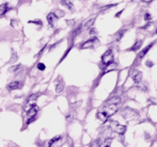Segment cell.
I'll return each mask as SVG.
<instances>
[{"instance_id": "6da1fadb", "label": "cell", "mask_w": 157, "mask_h": 147, "mask_svg": "<svg viewBox=\"0 0 157 147\" xmlns=\"http://www.w3.org/2000/svg\"><path fill=\"white\" fill-rule=\"evenodd\" d=\"M117 106L118 105L108 103L107 101L106 103L100 109V111L97 112V117L102 122H106L111 116H112L114 113L117 112L118 110Z\"/></svg>"}, {"instance_id": "7a4b0ae2", "label": "cell", "mask_w": 157, "mask_h": 147, "mask_svg": "<svg viewBox=\"0 0 157 147\" xmlns=\"http://www.w3.org/2000/svg\"><path fill=\"white\" fill-rule=\"evenodd\" d=\"M110 128L111 129V131H113L116 133L119 134V135H123L126 131V126L121 125L119 122H117L116 121H111Z\"/></svg>"}, {"instance_id": "3957f363", "label": "cell", "mask_w": 157, "mask_h": 147, "mask_svg": "<svg viewBox=\"0 0 157 147\" xmlns=\"http://www.w3.org/2000/svg\"><path fill=\"white\" fill-rule=\"evenodd\" d=\"M122 116L127 121H130V120H136L138 117L139 114L135 110L126 107L122 111Z\"/></svg>"}, {"instance_id": "277c9868", "label": "cell", "mask_w": 157, "mask_h": 147, "mask_svg": "<svg viewBox=\"0 0 157 147\" xmlns=\"http://www.w3.org/2000/svg\"><path fill=\"white\" fill-rule=\"evenodd\" d=\"M101 60H102V63L105 65H108L110 64L113 63L114 62V56H113L112 50H107L101 57Z\"/></svg>"}, {"instance_id": "5b68a950", "label": "cell", "mask_w": 157, "mask_h": 147, "mask_svg": "<svg viewBox=\"0 0 157 147\" xmlns=\"http://www.w3.org/2000/svg\"><path fill=\"white\" fill-rule=\"evenodd\" d=\"M130 76L136 84H140L142 80V73L138 70H132L130 74Z\"/></svg>"}, {"instance_id": "8992f818", "label": "cell", "mask_w": 157, "mask_h": 147, "mask_svg": "<svg viewBox=\"0 0 157 147\" xmlns=\"http://www.w3.org/2000/svg\"><path fill=\"white\" fill-rule=\"evenodd\" d=\"M29 113H28V117H29V121H28V124H29L31 121H33V120L34 119L37 113L38 112V107L36 105H33L30 109H29Z\"/></svg>"}, {"instance_id": "52a82bcc", "label": "cell", "mask_w": 157, "mask_h": 147, "mask_svg": "<svg viewBox=\"0 0 157 147\" xmlns=\"http://www.w3.org/2000/svg\"><path fill=\"white\" fill-rule=\"evenodd\" d=\"M37 98V94H33L27 99V103H26V107H25V111H29V109L33 107V105H35V102Z\"/></svg>"}, {"instance_id": "ba28073f", "label": "cell", "mask_w": 157, "mask_h": 147, "mask_svg": "<svg viewBox=\"0 0 157 147\" xmlns=\"http://www.w3.org/2000/svg\"><path fill=\"white\" fill-rule=\"evenodd\" d=\"M62 146V137L56 136L49 141L48 147H61Z\"/></svg>"}, {"instance_id": "9c48e42d", "label": "cell", "mask_w": 157, "mask_h": 147, "mask_svg": "<svg viewBox=\"0 0 157 147\" xmlns=\"http://www.w3.org/2000/svg\"><path fill=\"white\" fill-rule=\"evenodd\" d=\"M96 41H97V39L96 37H95V38H92V39H89V40H87L86 42H85L82 45L81 48H82V49H87V48H90V47L92 46L94 42H96Z\"/></svg>"}, {"instance_id": "30bf717a", "label": "cell", "mask_w": 157, "mask_h": 147, "mask_svg": "<svg viewBox=\"0 0 157 147\" xmlns=\"http://www.w3.org/2000/svg\"><path fill=\"white\" fill-rule=\"evenodd\" d=\"M47 19H48V23L50 24L52 27H53L54 24H55V22H56V21L57 20V16L55 13H49L48 15Z\"/></svg>"}, {"instance_id": "8fae6325", "label": "cell", "mask_w": 157, "mask_h": 147, "mask_svg": "<svg viewBox=\"0 0 157 147\" xmlns=\"http://www.w3.org/2000/svg\"><path fill=\"white\" fill-rule=\"evenodd\" d=\"M9 10V7H8V3H5L0 5V16H3L7 13Z\"/></svg>"}, {"instance_id": "7c38bea8", "label": "cell", "mask_w": 157, "mask_h": 147, "mask_svg": "<svg viewBox=\"0 0 157 147\" xmlns=\"http://www.w3.org/2000/svg\"><path fill=\"white\" fill-rule=\"evenodd\" d=\"M108 103H113V104H116V105H119L121 103H122V99L120 97L118 96H115V97H112L109 100H107Z\"/></svg>"}, {"instance_id": "4fadbf2b", "label": "cell", "mask_w": 157, "mask_h": 147, "mask_svg": "<svg viewBox=\"0 0 157 147\" xmlns=\"http://www.w3.org/2000/svg\"><path fill=\"white\" fill-rule=\"evenodd\" d=\"M18 86H19V82L18 81H13V82H11V83L7 84V89H9V90H14V89H18Z\"/></svg>"}, {"instance_id": "5bb4252c", "label": "cell", "mask_w": 157, "mask_h": 147, "mask_svg": "<svg viewBox=\"0 0 157 147\" xmlns=\"http://www.w3.org/2000/svg\"><path fill=\"white\" fill-rule=\"evenodd\" d=\"M153 44H154V43H152V44H150V45H149V46H146V47H145V49L142 50H141V52H140V54H139V56H138V57H139V58H140V59H142L143 57H144V56H145V55H146V53H147V52H148V51H149V50H150V48H151V47H152V46H153Z\"/></svg>"}, {"instance_id": "9a60e30c", "label": "cell", "mask_w": 157, "mask_h": 147, "mask_svg": "<svg viewBox=\"0 0 157 147\" xmlns=\"http://www.w3.org/2000/svg\"><path fill=\"white\" fill-rule=\"evenodd\" d=\"M141 45H142V42H141V41H137V42H136V43L132 46V47L129 49V50H131V51L137 50H139L140 48H141Z\"/></svg>"}, {"instance_id": "2e32d148", "label": "cell", "mask_w": 157, "mask_h": 147, "mask_svg": "<svg viewBox=\"0 0 157 147\" xmlns=\"http://www.w3.org/2000/svg\"><path fill=\"white\" fill-rule=\"evenodd\" d=\"M61 3L63 5L67 7L69 9H73V5L71 3V0H61Z\"/></svg>"}, {"instance_id": "e0dca14e", "label": "cell", "mask_w": 157, "mask_h": 147, "mask_svg": "<svg viewBox=\"0 0 157 147\" xmlns=\"http://www.w3.org/2000/svg\"><path fill=\"white\" fill-rule=\"evenodd\" d=\"M101 143H102L101 140L100 138H98V139H97V140H95L94 141H92V143L90 145V146L89 147H101Z\"/></svg>"}, {"instance_id": "ac0fdd59", "label": "cell", "mask_w": 157, "mask_h": 147, "mask_svg": "<svg viewBox=\"0 0 157 147\" xmlns=\"http://www.w3.org/2000/svg\"><path fill=\"white\" fill-rule=\"evenodd\" d=\"M94 21H95V19H94V18L88 20V21H86V23H85V25H84V28H86V29L91 28V27H92V26L93 25V23H94Z\"/></svg>"}, {"instance_id": "d6986e66", "label": "cell", "mask_w": 157, "mask_h": 147, "mask_svg": "<svg viewBox=\"0 0 157 147\" xmlns=\"http://www.w3.org/2000/svg\"><path fill=\"white\" fill-rule=\"evenodd\" d=\"M64 89V85L63 84H57V86H56V92H57V93H61V92L63 91Z\"/></svg>"}, {"instance_id": "ffe728a7", "label": "cell", "mask_w": 157, "mask_h": 147, "mask_svg": "<svg viewBox=\"0 0 157 147\" xmlns=\"http://www.w3.org/2000/svg\"><path fill=\"white\" fill-rule=\"evenodd\" d=\"M21 66H22L21 64H18V65H15V66H13V67H11V68L8 70V71H10V72H14V71H16L17 70H18V69H19Z\"/></svg>"}, {"instance_id": "44dd1931", "label": "cell", "mask_w": 157, "mask_h": 147, "mask_svg": "<svg viewBox=\"0 0 157 147\" xmlns=\"http://www.w3.org/2000/svg\"><path fill=\"white\" fill-rule=\"evenodd\" d=\"M29 23H34L36 25H38V26H42L43 25V22L42 21H40V20H35V21H29Z\"/></svg>"}, {"instance_id": "7402d4cb", "label": "cell", "mask_w": 157, "mask_h": 147, "mask_svg": "<svg viewBox=\"0 0 157 147\" xmlns=\"http://www.w3.org/2000/svg\"><path fill=\"white\" fill-rule=\"evenodd\" d=\"M37 69L39 70H44L46 69V65L43 63H39L37 64Z\"/></svg>"}, {"instance_id": "603a6c76", "label": "cell", "mask_w": 157, "mask_h": 147, "mask_svg": "<svg viewBox=\"0 0 157 147\" xmlns=\"http://www.w3.org/2000/svg\"><path fill=\"white\" fill-rule=\"evenodd\" d=\"M12 58H11V60H10V62H15L16 60H17V59H18V56H17V55H16V53L15 52H14L13 53V55H12Z\"/></svg>"}, {"instance_id": "cb8c5ba5", "label": "cell", "mask_w": 157, "mask_h": 147, "mask_svg": "<svg viewBox=\"0 0 157 147\" xmlns=\"http://www.w3.org/2000/svg\"><path fill=\"white\" fill-rule=\"evenodd\" d=\"M145 65H146L147 67H149V68H151V67L154 65V63H153L152 61H150V60H147V61L145 62Z\"/></svg>"}, {"instance_id": "d4e9b609", "label": "cell", "mask_w": 157, "mask_h": 147, "mask_svg": "<svg viewBox=\"0 0 157 147\" xmlns=\"http://www.w3.org/2000/svg\"><path fill=\"white\" fill-rule=\"evenodd\" d=\"M150 19H151V16H150V14L146 13L145 15V21H150Z\"/></svg>"}, {"instance_id": "484cf974", "label": "cell", "mask_w": 157, "mask_h": 147, "mask_svg": "<svg viewBox=\"0 0 157 147\" xmlns=\"http://www.w3.org/2000/svg\"><path fill=\"white\" fill-rule=\"evenodd\" d=\"M95 33H96V29H95V28H92V29L90 31V34L92 35V34H95Z\"/></svg>"}, {"instance_id": "4316f807", "label": "cell", "mask_w": 157, "mask_h": 147, "mask_svg": "<svg viewBox=\"0 0 157 147\" xmlns=\"http://www.w3.org/2000/svg\"><path fill=\"white\" fill-rule=\"evenodd\" d=\"M122 12H123V10H122V11H120V12H119L118 13H116V15L115 17H120V15H121V13H122Z\"/></svg>"}, {"instance_id": "83f0119b", "label": "cell", "mask_w": 157, "mask_h": 147, "mask_svg": "<svg viewBox=\"0 0 157 147\" xmlns=\"http://www.w3.org/2000/svg\"><path fill=\"white\" fill-rule=\"evenodd\" d=\"M144 2H145V3H148V2H151L152 0H142Z\"/></svg>"}, {"instance_id": "f1b7e54d", "label": "cell", "mask_w": 157, "mask_h": 147, "mask_svg": "<svg viewBox=\"0 0 157 147\" xmlns=\"http://www.w3.org/2000/svg\"><path fill=\"white\" fill-rule=\"evenodd\" d=\"M104 147H111V146H104Z\"/></svg>"}, {"instance_id": "f546056e", "label": "cell", "mask_w": 157, "mask_h": 147, "mask_svg": "<svg viewBox=\"0 0 157 147\" xmlns=\"http://www.w3.org/2000/svg\"><path fill=\"white\" fill-rule=\"evenodd\" d=\"M14 147H17V146H14Z\"/></svg>"}]
</instances>
